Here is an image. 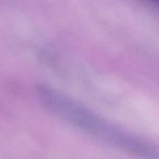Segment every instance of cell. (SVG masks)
<instances>
[{"mask_svg": "<svg viewBox=\"0 0 159 159\" xmlns=\"http://www.w3.org/2000/svg\"><path fill=\"white\" fill-rule=\"evenodd\" d=\"M154 1H156V2H159V0H154Z\"/></svg>", "mask_w": 159, "mask_h": 159, "instance_id": "7a4b0ae2", "label": "cell"}, {"mask_svg": "<svg viewBox=\"0 0 159 159\" xmlns=\"http://www.w3.org/2000/svg\"><path fill=\"white\" fill-rule=\"evenodd\" d=\"M37 93L48 109L85 134L137 158L159 159L157 147L61 91L41 84L37 88Z\"/></svg>", "mask_w": 159, "mask_h": 159, "instance_id": "6da1fadb", "label": "cell"}]
</instances>
